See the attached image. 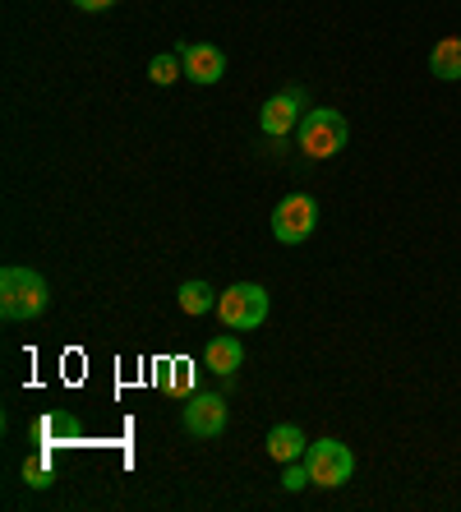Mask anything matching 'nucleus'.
Returning <instances> with one entry per match:
<instances>
[{"label":"nucleus","mask_w":461,"mask_h":512,"mask_svg":"<svg viewBox=\"0 0 461 512\" xmlns=\"http://www.w3.org/2000/svg\"><path fill=\"white\" fill-rule=\"evenodd\" d=\"M176 51H180V65H185V79H190V84L208 88L226 74V56L213 47V42H180Z\"/></svg>","instance_id":"nucleus-8"},{"label":"nucleus","mask_w":461,"mask_h":512,"mask_svg":"<svg viewBox=\"0 0 461 512\" xmlns=\"http://www.w3.org/2000/svg\"><path fill=\"white\" fill-rule=\"evenodd\" d=\"M24 480L33 489H47L51 485V462H47V448H37V453L24 457Z\"/></svg>","instance_id":"nucleus-15"},{"label":"nucleus","mask_w":461,"mask_h":512,"mask_svg":"<svg viewBox=\"0 0 461 512\" xmlns=\"http://www.w3.org/2000/svg\"><path fill=\"white\" fill-rule=\"evenodd\" d=\"M305 466H309V476H314V485L342 489L355 476V453L342 439H319L305 448Z\"/></svg>","instance_id":"nucleus-4"},{"label":"nucleus","mask_w":461,"mask_h":512,"mask_svg":"<svg viewBox=\"0 0 461 512\" xmlns=\"http://www.w3.org/2000/svg\"><path fill=\"white\" fill-rule=\"evenodd\" d=\"M74 5H79V10H88V14H102V10H111L116 0H74Z\"/></svg>","instance_id":"nucleus-17"},{"label":"nucleus","mask_w":461,"mask_h":512,"mask_svg":"<svg viewBox=\"0 0 461 512\" xmlns=\"http://www.w3.org/2000/svg\"><path fill=\"white\" fill-rule=\"evenodd\" d=\"M296 139H300V153L305 157H337L351 139V125H346L342 111L332 107H309L296 125Z\"/></svg>","instance_id":"nucleus-2"},{"label":"nucleus","mask_w":461,"mask_h":512,"mask_svg":"<svg viewBox=\"0 0 461 512\" xmlns=\"http://www.w3.org/2000/svg\"><path fill=\"white\" fill-rule=\"evenodd\" d=\"M429 74L443 79V84H457L461 79V37H443V42L429 51Z\"/></svg>","instance_id":"nucleus-12"},{"label":"nucleus","mask_w":461,"mask_h":512,"mask_svg":"<svg viewBox=\"0 0 461 512\" xmlns=\"http://www.w3.org/2000/svg\"><path fill=\"white\" fill-rule=\"evenodd\" d=\"M180 425L190 439H222L226 429V397L222 393H194L180 406Z\"/></svg>","instance_id":"nucleus-6"},{"label":"nucleus","mask_w":461,"mask_h":512,"mask_svg":"<svg viewBox=\"0 0 461 512\" xmlns=\"http://www.w3.org/2000/svg\"><path fill=\"white\" fill-rule=\"evenodd\" d=\"M314 227H319V203L309 199V194H286V199L272 208V236L282 240V245L309 240Z\"/></svg>","instance_id":"nucleus-5"},{"label":"nucleus","mask_w":461,"mask_h":512,"mask_svg":"<svg viewBox=\"0 0 461 512\" xmlns=\"http://www.w3.org/2000/svg\"><path fill=\"white\" fill-rule=\"evenodd\" d=\"M300 107H305V88H286V93L268 97L259 111V130L268 134V139H286V134L300 125V116H296Z\"/></svg>","instance_id":"nucleus-7"},{"label":"nucleus","mask_w":461,"mask_h":512,"mask_svg":"<svg viewBox=\"0 0 461 512\" xmlns=\"http://www.w3.org/2000/svg\"><path fill=\"white\" fill-rule=\"evenodd\" d=\"M180 74H185V65H180V51H162V56H153L148 60V79H153V84H176Z\"/></svg>","instance_id":"nucleus-14"},{"label":"nucleus","mask_w":461,"mask_h":512,"mask_svg":"<svg viewBox=\"0 0 461 512\" xmlns=\"http://www.w3.org/2000/svg\"><path fill=\"white\" fill-rule=\"evenodd\" d=\"M176 305L190 314V319H199V314L217 310V296H213V286H208V282H185L176 291Z\"/></svg>","instance_id":"nucleus-13"},{"label":"nucleus","mask_w":461,"mask_h":512,"mask_svg":"<svg viewBox=\"0 0 461 512\" xmlns=\"http://www.w3.org/2000/svg\"><path fill=\"white\" fill-rule=\"evenodd\" d=\"M203 365L213 374H222V379H231V374L245 365V346H240V337H213V342L203 346Z\"/></svg>","instance_id":"nucleus-10"},{"label":"nucleus","mask_w":461,"mask_h":512,"mask_svg":"<svg viewBox=\"0 0 461 512\" xmlns=\"http://www.w3.org/2000/svg\"><path fill=\"white\" fill-rule=\"evenodd\" d=\"M51 305V286L37 268H24V263H10L0 273V314L10 323H28L42 319Z\"/></svg>","instance_id":"nucleus-1"},{"label":"nucleus","mask_w":461,"mask_h":512,"mask_svg":"<svg viewBox=\"0 0 461 512\" xmlns=\"http://www.w3.org/2000/svg\"><path fill=\"white\" fill-rule=\"evenodd\" d=\"M305 485H314V476H309V466L300 462V457H296V462H286V466H282V489H291V494H300V489H305Z\"/></svg>","instance_id":"nucleus-16"},{"label":"nucleus","mask_w":461,"mask_h":512,"mask_svg":"<svg viewBox=\"0 0 461 512\" xmlns=\"http://www.w3.org/2000/svg\"><path fill=\"white\" fill-rule=\"evenodd\" d=\"M309 439H305V429L300 425H272L268 429V457L272 462H296V457H305Z\"/></svg>","instance_id":"nucleus-11"},{"label":"nucleus","mask_w":461,"mask_h":512,"mask_svg":"<svg viewBox=\"0 0 461 512\" xmlns=\"http://www.w3.org/2000/svg\"><path fill=\"white\" fill-rule=\"evenodd\" d=\"M83 434L79 416H65V411H51V416H42L33 429H28V439L37 443V448H56V443H74Z\"/></svg>","instance_id":"nucleus-9"},{"label":"nucleus","mask_w":461,"mask_h":512,"mask_svg":"<svg viewBox=\"0 0 461 512\" xmlns=\"http://www.w3.org/2000/svg\"><path fill=\"white\" fill-rule=\"evenodd\" d=\"M217 319L231 328V333H254L263 319H268V291L259 282H236L217 296Z\"/></svg>","instance_id":"nucleus-3"}]
</instances>
